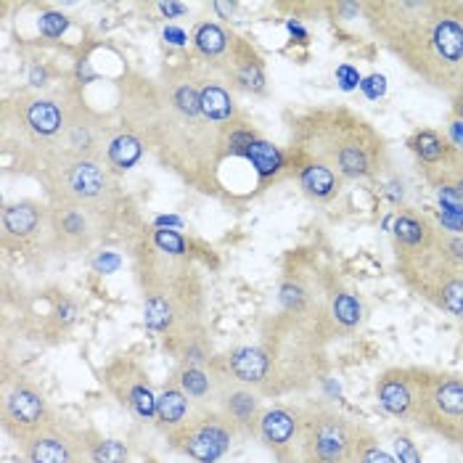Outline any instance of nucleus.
Returning a JSON list of instances; mask_svg holds the SVG:
<instances>
[{
	"instance_id": "f257e3e1",
	"label": "nucleus",
	"mask_w": 463,
	"mask_h": 463,
	"mask_svg": "<svg viewBox=\"0 0 463 463\" xmlns=\"http://www.w3.org/2000/svg\"><path fill=\"white\" fill-rule=\"evenodd\" d=\"M371 33L429 85L463 90V3L382 0L363 3Z\"/></svg>"
},
{
	"instance_id": "f03ea898",
	"label": "nucleus",
	"mask_w": 463,
	"mask_h": 463,
	"mask_svg": "<svg viewBox=\"0 0 463 463\" xmlns=\"http://www.w3.org/2000/svg\"><path fill=\"white\" fill-rule=\"evenodd\" d=\"M297 141L305 159L323 162L342 180L376 178L387 167L384 138L350 109H318L299 119Z\"/></svg>"
},
{
	"instance_id": "7ed1b4c3",
	"label": "nucleus",
	"mask_w": 463,
	"mask_h": 463,
	"mask_svg": "<svg viewBox=\"0 0 463 463\" xmlns=\"http://www.w3.org/2000/svg\"><path fill=\"white\" fill-rule=\"evenodd\" d=\"M363 424L345 416L328 402H307L299 408L297 463H357Z\"/></svg>"
},
{
	"instance_id": "20e7f679",
	"label": "nucleus",
	"mask_w": 463,
	"mask_h": 463,
	"mask_svg": "<svg viewBox=\"0 0 463 463\" xmlns=\"http://www.w3.org/2000/svg\"><path fill=\"white\" fill-rule=\"evenodd\" d=\"M416 427L463 448V376L431 371Z\"/></svg>"
},
{
	"instance_id": "39448f33",
	"label": "nucleus",
	"mask_w": 463,
	"mask_h": 463,
	"mask_svg": "<svg viewBox=\"0 0 463 463\" xmlns=\"http://www.w3.org/2000/svg\"><path fill=\"white\" fill-rule=\"evenodd\" d=\"M236 429L225 421V416L214 405H199L196 413L173 434H167L170 445L194 458L196 463H217L233 445Z\"/></svg>"
},
{
	"instance_id": "423d86ee",
	"label": "nucleus",
	"mask_w": 463,
	"mask_h": 463,
	"mask_svg": "<svg viewBox=\"0 0 463 463\" xmlns=\"http://www.w3.org/2000/svg\"><path fill=\"white\" fill-rule=\"evenodd\" d=\"M431 368L419 365H394L376 376V400L387 416L397 421L416 424Z\"/></svg>"
},
{
	"instance_id": "0eeeda50",
	"label": "nucleus",
	"mask_w": 463,
	"mask_h": 463,
	"mask_svg": "<svg viewBox=\"0 0 463 463\" xmlns=\"http://www.w3.org/2000/svg\"><path fill=\"white\" fill-rule=\"evenodd\" d=\"M53 411L48 408V400L43 392L27 384V382H16L3 400V431L16 439L22 448L37 437L43 429L53 421Z\"/></svg>"
},
{
	"instance_id": "6e6552de",
	"label": "nucleus",
	"mask_w": 463,
	"mask_h": 463,
	"mask_svg": "<svg viewBox=\"0 0 463 463\" xmlns=\"http://www.w3.org/2000/svg\"><path fill=\"white\" fill-rule=\"evenodd\" d=\"M109 392L114 394L138 421H156V394L148 384V376L133 360H117L104 373Z\"/></svg>"
},
{
	"instance_id": "1a4fd4ad",
	"label": "nucleus",
	"mask_w": 463,
	"mask_h": 463,
	"mask_svg": "<svg viewBox=\"0 0 463 463\" xmlns=\"http://www.w3.org/2000/svg\"><path fill=\"white\" fill-rule=\"evenodd\" d=\"M90 442L82 431L53 419L37 437L24 445V456L30 463H85Z\"/></svg>"
},
{
	"instance_id": "9d476101",
	"label": "nucleus",
	"mask_w": 463,
	"mask_h": 463,
	"mask_svg": "<svg viewBox=\"0 0 463 463\" xmlns=\"http://www.w3.org/2000/svg\"><path fill=\"white\" fill-rule=\"evenodd\" d=\"M214 408L225 416V421L236 429V434L251 437L260 434V419H262V405L260 392L233 382L231 376L217 379V397Z\"/></svg>"
},
{
	"instance_id": "9b49d317",
	"label": "nucleus",
	"mask_w": 463,
	"mask_h": 463,
	"mask_svg": "<svg viewBox=\"0 0 463 463\" xmlns=\"http://www.w3.org/2000/svg\"><path fill=\"white\" fill-rule=\"evenodd\" d=\"M59 194L64 196V202L70 204H90L96 199H101L109 188V175L101 165H96L93 159L85 156H74L70 159L61 173H59Z\"/></svg>"
},
{
	"instance_id": "f8f14e48",
	"label": "nucleus",
	"mask_w": 463,
	"mask_h": 463,
	"mask_svg": "<svg viewBox=\"0 0 463 463\" xmlns=\"http://www.w3.org/2000/svg\"><path fill=\"white\" fill-rule=\"evenodd\" d=\"M260 439L279 463H297L299 445V408L273 405L260 419Z\"/></svg>"
},
{
	"instance_id": "ddd939ff",
	"label": "nucleus",
	"mask_w": 463,
	"mask_h": 463,
	"mask_svg": "<svg viewBox=\"0 0 463 463\" xmlns=\"http://www.w3.org/2000/svg\"><path fill=\"white\" fill-rule=\"evenodd\" d=\"M222 371H225V376H231L233 382L250 387L254 392L270 394L273 363L262 347H251V345L233 347L222 360Z\"/></svg>"
},
{
	"instance_id": "4468645a",
	"label": "nucleus",
	"mask_w": 463,
	"mask_h": 463,
	"mask_svg": "<svg viewBox=\"0 0 463 463\" xmlns=\"http://www.w3.org/2000/svg\"><path fill=\"white\" fill-rule=\"evenodd\" d=\"M424 178L434 185L439 199L445 202H458L463 204V151L448 143L439 159L421 167Z\"/></svg>"
},
{
	"instance_id": "2eb2a0df",
	"label": "nucleus",
	"mask_w": 463,
	"mask_h": 463,
	"mask_svg": "<svg viewBox=\"0 0 463 463\" xmlns=\"http://www.w3.org/2000/svg\"><path fill=\"white\" fill-rule=\"evenodd\" d=\"M194 413V402L188 400V394L180 390L175 382L165 384V390L156 394V427L165 434L178 431Z\"/></svg>"
},
{
	"instance_id": "dca6fc26",
	"label": "nucleus",
	"mask_w": 463,
	"mask_h": 463,
	"mask_svg": "<svg viewBox=\"0 0 463 463\" xmlns=\"http://www.w3.org/2000/svg\"><path fill=\"white\" fill-rule=\"evenodd\" d=\"M53 231L64 244L82 247L93 239V217L82 204H64L53 213Z\"/></svg>"
},
{
	"instance_id": "f3484780",
	"label": "nucleus",
	"mask_w": 463,
	"mask_h": 463,
	"mask_svg": "<svg viewBox=\"0 0 463 463\" xmlns=\"http://www.w3.org/2000/svg\"><path fill=\"white\" fill-rule=\"evenodd\" d=\"M180 313L173 294L167 291H151L146 297V305H143V323L148 331L154 334H165V336H175L178 339V323Z\"/></svg>"
},
{
	"instance_id": "a211bd4d",
	"label": "nucleus",
	"mask_w": 463,
	"mask_h": 463,
	"mask_svg": "<svg viewBox=\"0 0 463 463\" xmlns=\"http://www.w3.org/2000/svg\"><path fill=\"white\" fill-rule=\"evenodd\" d=\"M297 178H299V185L305 188V194H307L310 199H316V202H328V199H334V196L339 194L342 183H345L336 170H331V167L323 165V162H313V159H305V162L299 165Z\"/></svg>"
},
{
	"instance_id": "6ab92c4d",
	"label": "nucleus",
	"mask_w": 463,
	"mask_h": 463,
	"mask_svg": "<svg viewBox=\"0 0 463 463\" xmlns=\"http://www.w3.org/2000/svg\"><path fill=\"white\" fill-rule=\"evenodd\" d=\"M363 302L355 291L339 286L331 297V305H328V323H331V331L334 334H353L357 326L363 323Z\"/></svg>"
},
{
	"instance_id": "aec40b11",
	"label": "nucleus",
	"mask_w": 463,
	"mask_h": 463,
	"mask_svg": "<svg viewBox=\"0 0 463 463\" xmlns=\"http://www.w3.org/2000/svg\"><path fill=\"white\" fill-rule=\"evenodd\" d=\"M175 384H178L183 392L188 394L191 402H196V405H214V397H217V376H213L207 368L183 363L178 368V373H175Z\"/></svg>"
},
{
	"instance_id": "412c9836",
	"label": "nucleus",
	"mask_w": 463,
	"mask_h": 463,
	"mask_svg": "<svg viewBox=\"0 0 463 463\" xmlns=\"http://www.w3.org/2000/svg\"><path fill=\"white\" fill-rule=\"evenodd\" d=\"M43 217H45V213L35 202L8 204L3 213V231H5V236H14V239H30L40 231Z\"/></svg>"
},
{
	"instance_id": "4be33fe9",
	"label": "nucleus",
	"mask_w": 463,
	"mask_h": 463,
	"mask_svg": "<svg viewBox=\"0 0 463 463\" xmlns=\"http://www.w3.org/2000/svg\"><path fill=\"white\" fill-rule=\"evenodd\" d=\"M24 119L40 138H53L67 128V117H64L61 107L56 101H48V99L30 101L24 109Z\"/></svg>"
},
{
	"instance_id": "5701e85b",
	"label": "nucleus",
	"mask_w": 463,
	"mask_h": 463,
	"mask_svg": "<svg viewBox=\"0 0 463 463\" xmlns=\"http://www.w3.org/2000/svg\"><path fill=\"white\" fill-rule=\"evenodd\" d=\"M199 96H202V117L207 122H228L236 117V101L228 93V88H222L220 82L207 80L199 88Z\"/></svg>"
},
{
	"instance_id": "b1692460",
	"label": "nucleus",
	"mask_w": 463,
	"mask_h": 463,
	"mask_svg": "<svg viewBox=\"0 0 463 463\" xmlns=\"http://www.w3.org/2000/svg\"><path fill=\"white\" fill-rule=\"evenodd\" d=\"M244 159L250 162L251 167H254V173L262 180L281 175L286 167L284 151H281L279 146H273V143L262 141V138H254V141H251V146L247 148V154H244Z\"/></svg>"
},
{
	"instance_id": "393cba45",
	"label": "nucleus",
	"mask_w": 463,
	"mask_h": 463,
	"mask_svg": "<svg viewBox=\"0 0 463 463\" xmlns=\"http://www.w3.org/2000/svg\"><path fill=\"white\" fill-rule=\"evenodd\" d=\"M194 45H196V51H199L204 59H220V56H225L228 48H231V35H228L220 24L204 22V24H199L196 33H194Z\"/></svg>"
},
{
	"instance_id": "a878e982",
	"label": "nucleus",
	"mask_w": 463,
	"mask_h": 463,
	"mask_svg": "<svg viewBox=\"0 0 463 463\" xmlns=\"http://www.w3.org/2000/svg\"><path fill=\"white\" fill-rule=\"evenodd\" d=\"M109 162L117 167V170H130L138 165V159L143 156V143L141 138L130 136V133H122L117 138H111L107 146Z\"/></svg>"
},
{
	"instance_id": "bb28decb",
	"label": "nucleus",
	"mask_w": 463,
	"mask_h": 463,
	"mask_svg": "<svg viewBox=\"0 0 463 463\" xmlns=\"http://www.w3.org/2000/svg\"><path fill=\"white\" fill-rule=\"evenodd\" d=\"M170 104L185 119H202V96L191 82H180L170 90Z\"/></svg>"
},
{
	"instance_id": "cd10ccee",
	"label": "nucleus",
	"mask_w": 463,
	"mask_h": 463,
	"mask_svg": "<svg viewBox=\"0 0 463 463\" xmlns=\"http://www.w3.org/2000/svg\"><path fill=\"white\" fill-rule=\"evenodd\" d=\"M357 463H397L387 448H382L379 437L368 427L360 429V445H357Z\"/></svg>"
},
{
	"instance_id": "c85d7f7f",
	"label": "nucleus",
	"mask_w": 463,
	"mask_h": 463,
	"mask_svg": "<svg viewBox=\"0 0 463 463\" xmlns=\"http://www.w3.org/2000/svg\"><path fill=\"white\" fill-rule=\"evenodd\" d=\"M88 458L90 463H130V450L119 439H93Z\"/></svg>"
},
{
	"instance_id": "c756f323",
	"label": "nucleus",
	"mask_w": 463,
	"mask_h": 463,
	"mask_svg": "<svg viewBox=\"0 0 463 463\" xmlns=\"http://www.w3.org/2000/svg\"><path fill=\"white\" fill-rule=\"evenodd\" d=\"M151 239H154L156 250L170 254V257H183L185 254V239L180 236L178 231H173V228H156Z\"/></svg>"
},
{
	"instance_id": "7c9ffc66",
	"label": "nucleus",
	"mask_w": 463,
	"mask_h": 463,
	"mask_svg": "<svg viewBox=\"0 0 463 463\" xmlns=\"http://www.w3.org/2000/svg\"><path fill=\"white\" fill-rule=\"evenodd\" d=\"M37 30H40V35L43 37L56 40V37L67 35L70 19H67L64 14H59V11H45V14H40V19H37Z\"/></svg>"
},
{
	"instance_id": "2f4dec72",
	"label": "nucleus",
	"mask_w": 463,
	"mask_h": 463,
	"mask_svg": "<svg viewBox=\"0 0 463 463\" xmlns=\"http://www.w3.org/2000/svg\"><path fill=\"white\" fill-rule=\"evenodd\" d=\"M254 138H257V136H254L251 130H247V128H233V130L228 133V138H225V143H228V154L244 159V154H247V148H250Z\"/></svg>"
},
{
	"instance_id": "473e14b6",
	"label": "nucleus",
	"mask_w": 463,
	"mask_h": 463,
	"mask_svg": "<svg viewBox=\"0 0 463 463\" xmlns=\"http://www.w3.org/2000/svg\"><path fill=\"white\" fill-rule=\"evenodd\" d=\"M360 82H363V77H360V71L353 64H339L336 67V85H339V90L350 93V90L360 88Z\"/></svg>"
},
{
	"instance_id": "72a5a7b5",
	"label": "nucleus",
	"mask_w": 463,
	"mask_h": 463,
	"mask_svg": "<svg viewBox=\"0 0 463 463\" xmlns=\"http://www.w3.org/2000/svg\"><path fill=\"white\" fill-rule=\"evenodd\" d=\"M360 90L368 96V99H382L387 93V77L384 74H371L360 82Z\"/></svg>"
},
{
	"instance_id": "f704fd0d",
	"label": "nucleus",
	"mask_w": 463,
	"mask_h": 463,
	"mask_svg": "<svg viewBox=\"0 0 463 463\" xmlns=\"http://www.w3.org/2000/svg\"><path fill=\"white\" fill-rule=\"evenodd\" d=\"M394 453H397V463H421L419 450L413 448V442L408 437H397L394 439Z\"/></svg>"
},
{
	"instance_id": "c9c22d12",
	"label": "nucleus",
	"mask_w": 463,
	"mask_h": 463,
	"mask_svg": "<svg viewBox=\"0 0 463 463\" xmlns=\"http://www.w3.org/2000/svg\"><path fill=\"white\" fill-rule=\"evenodd\" d=\"M119 265H122V257L117 251H99L96 260H93L96 273H117Z\"/></svg>"
},
{
	"instance_id": "e433bc0d",
	"label": "nucleus",
	"mask_w": 463,
	"mask_h": 463,
	"mask_svg": "<svg viewBox=\"0 0 463 463\" xmlns=\"http://www.w3.org/2000/svg\"><path fill=\"white\" fill-rule=\"evenodd\" d=\"M53 316H56V323H59L61 328H70L71 323L77 321V305L70 302V299H64V302L56 307V313H53Z\"/></svg>"
},
{
	"instance_id": "4c0bfd02",
	"label": "nucleus",
	"mask_w": 463,
	"mask_h": 463,
	"mask_svg": "<svg viewBox=\"0 0 463 463\" xmlns=\"http://www.w3.org/2000/svg\"><path fill=\"white\" fill-rule=\"evenodd\" d=\"M159 11L167 16V19H178L188 14V5L185 3H159Z\"/></svg>"
},
{
	"instance_id": "58836bf2",
	"label": "nucleus",
	"mask_w": 463,
	"mask_h": 463,
	"mask_svg": "<svg viewBox=\"0 0 463 463\" xmlns=\"http://www.w3.org/2000/svg\"><path fill=\"white\" fill-rule=\"evenodd\" d=\"M165 40H167L170 45H178L180 48V45L188 43V35H185L180 27H175V24H167V27H165Z\"/></svg>"
},
{
	"instance_id": "ea45409f",
	"label": "nucleus",
	"mask_w": 463,
	"mask_h": 463,
	"mask_svg": "<svg viewBox=\"0 0 463 463\" xmlns=\"http://www.w3.org/2000/svg\"><path fill=\"white\" fill-rule=\"evenodd\" d=\"M448 141L453 143L456 148L463 151V119H453L450 122V130H448Z\"/></svg>"
},
{
	"instance_id": "a19ab883",
	"label": "nucleus",
	"mask_w": 463,
	"mask_h": 463,
	"mask_svg": "<svg viewBox=\"0 0 463 463\" xmlns=\"http://www.w3.org/2000/svg\"><path fill=\"white\" fill-rule=\"evenodd\" d=\"M30 85H35V88H45L48 85V70L43 64H33V70H30Z\"/></svg>"
},
{
	"instance_id": "79ce46f5",
	"label": "nucleus",
	"mask_w": 463,
	"mask_h": 463,
	"mask_svg": "<svg viewBox=\"0 0 463 463\" xmlns=\"http://www.w3.org/2000/svg\"><path fill=\"white\" fill-rule=\"evenodd\" d=\"M154 225H156V228H173V231H175V228H183V220L175 217V214H159V217L154 220Z\"/></svg>"
},
{
	"instance_id": "37998d69",
	"label": "nucleus",
	"mask_w": 463,
	"mask_h": 463,
	"mask_svg": "<svg viewBox=\"0 0 463 463\" xmlns=\"http://www.w3.org/2000/svg\"><path fill=\"white\" fill-rule=\"evenodd\" d=\"M286 30H288V35L297 37L299 43H307V37H310L307 35V30H305L297 19H288V22H286Z\"/></svg>"
},
{
	"instance_id": "c03bdc74",
	"label": "nucleus",
	"mask_w": 463,
	"mask_h": 463,
	"mask_svg": "<svg viewBox=\"0 0 463 463\" xmlns=\"http://www.w3.org/2000/svg\"><path fill=\"white\" fill-rule=\"evenodd\" d=\"M214 11H217L222 19H228V16L236 11V3H220V0H217V3H214Z\"/></svg>"
},
{
	"instance_id": "a18cd8bd",
	"label": "nucleus",
	"mask_w": 463,
	"mask_h": 463,
	"mask_svg": "<svg viewBox=\"0 0 463 463\" xmlns=\"http://www.w3.org/2000/svg\"><path fill=\"white\" fill-rule=\"evenodd\" d=\"M453 114H456V119H463V90L453 96Z\"/></svg>"
}]
</instances>
